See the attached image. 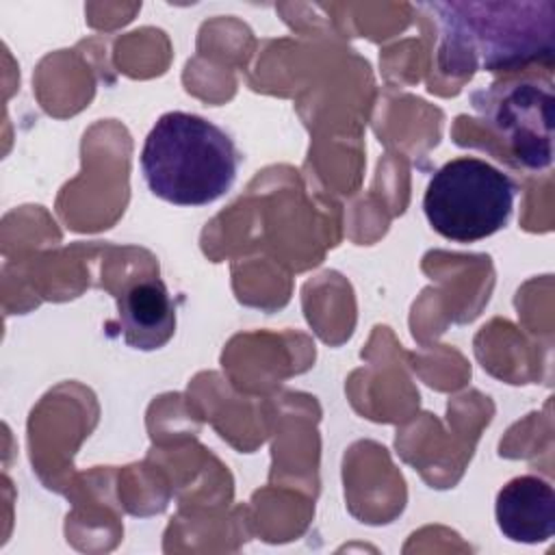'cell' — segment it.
I'll use <instances>...</instances> for the list:
<instances>
[{"mask_svg": "<svg viewBox=\"0 0 555 555\" xmlns=\"http://www.w3.org/2000/svg\"><path fill=\"white\" fill-rule=\"evenodd\" d=\"M119 330L128 347L152 351L167 345L176 332V306L158 278H145L117 297Z\"/></svg>", "mask_w": 555, "mask_h": 555, "instance_id": "8992f818", "label": "cell"}, {"mask_svg": "<svg viewBox=\"0 0 555 555\" xmlns=\"http://www.w3.org/2000/svg\"><path fill=\"white\" fill-rule=\"evenodd\" d=\"M494 516L499 531L522 544L546 542L555 533L553 486L535 475L509 479L496 494Z\"/></svg>", "mask_w": 555, "mask_h": 555, "instance_id": "5b68a950", "label": "cell"}, {"mask_svg": "<svg viewBox=\"0 0 555 555\" xmlns=\"http://www.w3.org/2000/svg\"><path fill=\"white\" fill-rule=\"evenodd\" d=\"M473 104L505 137L518 165L529 169L551 165V89L542 91L535 82H505L488 93H475Z\"/></svg>", "mask_w": 555, "mask_h": 555, "instance_id": "277c9868", "label": "cell"}, {"mask_svg": "<svg viewBox=\"0 0 555 555\" xmlns=\"http://www.w3.org/2000/svg\"><path fill=\"white\" fill-rule=\"evenodd\" d=\"M440 65L451 74L518 69L553 59L555 4L442 2Z\"/></svg>", "mask_w": 555, "mask_h": 555, "instance_id": "6da1fadb", "label": "cell"}, {"mask_svg": "<svg viewBox=\"0 0 555 555\" xmlns=\"http://www.w3.org/2000/svg\"><path fill=\"white\" fill-rule=\"evenodd\" d=\"M514 199L516 184L507 173L477 156H460L429 178L423 210L440 236L477 243L507 225Z\"/></svg>", "mask_w": 555, "mask_h": 555, "instance_id": "3957f363", "label": "cell"}, {"mask_svg": "<svg viewBox=\"0 0 555 555\" xmlns=\"http://www.w3.org/2000/svg\"><path fill=\"white\" fill-rule=\"evenodd\" d=\"M238 160L223 128L184 111L156 119L139 158L147 189L173 206H206L223 197L236 180Z\"/></svg>", "mask_w": 555, "mask_h": 555, "instance_id": "7a4b0ae2", "label": "cell"}]
</instances>
